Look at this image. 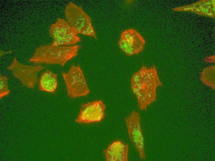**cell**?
I'll return each mask as SVG.
<instances>
[{"mask_svg": "<svg viewBox=\"0 0 215 161\" xmlns=\"http://www.w3.org/2000/svg\"><path fill=\"white\" fill-rule=\"evenodd\" d=\"M8 78L5 76L0 75V98L7 95L10 92L8 86Z\"/></svg>", "mask_w": 215, "mask_h": 161, "instance_id": "12", "label": "cell"}, {"mask_svg": "<svg viewBox=\"0 0 215 161\" xmlns=\"http://www.w3.org/2000/svg\"><path fill=\"white\" fill-rule=\"evenodd\" d=\"M145 41L137 31L128 28L121 33L118 42L120 50L126 55L132 56L142 52L144 48Z\"/></svg>", "mask_w": 215, "mask_h": 161, "instance_id": "7", "label": "cell"}, {"mask_svg": "<svg viewBox=\"0 0 215 161\" xmlns=\"http://www.w3.org/2000/svg\"><path fill=\"white\" fill-rule=\"evenodd\" d=\"M48 33L52 38L51 44L54 46L74 45L81 41L78 33L65 19L58 18L52 24Z\"/></svg>", "mask_w": 215, "mask_h": 161, "instance_id": "5", "label": "cell"}, {"mask_svg": "<svg viewBox=\"0 0 215 161\" xmlns=\"http://www.w3.org/2000/svg\"><path fill=\"white\" fill-rule=\"evenodd\" d=\"M106 107L105 104L101 100L83 104L75 121L79 123L84 124L100 122L104 118Z\"/></svg>", "mask_w": 215, "mask_h": 161, "instance_id": "9", "label": "cell"}, {"mask_svg": "<svg viewBox=\"0 0 215 161\" xmlns=\"http://www.w3.org/2000/svg\"><path fill=\"white\" fill-rule=\"evenodd\" d=\"M80 47L78 45L65 46H54L51 44L41 45L35 49L28 61L37 65L58 64L63 66L78 55Z\"/></svg>", "mask_w": 215, "mask_h": 161, "instance_id": "2", "label": "cell"}, {"mask_svg": "<svg viewBox=\"0 0 215 161\" xmlns=\"http://www.w3.org/2000/svg\"><path fill=\"white\" fill-rule=\"evenodd\" d=\"M124 120L131 141L137 151L140 157L144 159L145 158L144 140L139 113L133 111Z\"/></svg>", "mask_w": 215, "mask_h": 161, "instance_id": "8", "label": "cell"}, {"mask_svg": "<svg viewBox=\"0 0 215 161\" xmlns=\"http://www.w3.org/2000/svg\"><path fill=\"white\" fill-rule=\"evenodd\" d=\"M61 74L66 86L67 95L71 98L86 96L90 92L80 65H72L67 72Z\"/></svg>", "mask_w": 215, "mask_h": 161, "instance_id": "4", "label": "cell"}, {"mask_svg": "<svg viewBox=\"0 0 215 161\" xmlns=\"http://www.w3.org/2000/svg\"><path fill=\"white\" fill-rule=\"evenodd\" d=\"M57 76L58 74L48 69L42 72L40 78L39 89L49 93H55L58 85Z\"/></svg>", "mask_w": 215, "mask_h": 161, "instance_id": "11", "label": "cell"}, {"mask_svg": "<svg viewBox=\"0 0 215 161\" xmlns=\"http://www.w3.org/2000/svg\"><path fill=\"white\" fill-rule=\"evenodd\" d=\"M45 67L41 64L35 66L23 64L15 57L7 69L21 82L23 86L33 89L37 83L38 73Z\"/></svg>", "mask_w": 215, "mask_h": 161, "instance_id": "6", "label": "cell"}, {"mask_svg": "<svg viewBox=\"0 0 215 161\" xmlns=\"http://www.w3.org/2000/svg\"><path fill=\"white\" fill-rule=\"evenodd\" d=\"M129 146L119 140H116L103 150L107 161H127Z\"/></svg>", "mask_w": 215, "mask_h": 161, "instance_id": "10", "label": "cell"}, {"mask_svg": "<svg viewBox=\"0 0 215 161\" xmlns=\"http://www.w3.org/2000/svg\"><path fill=\"white\" fill-rule=\"evenodd\" d=\"M130 83L141 111L146 110L155 100L156 89L162 85L154 66L150 68L143 66L132 75Z\"/></svg>", "mask_w": 215, "mask_h": 161, "instance_id": "1", "label": "cell"}, {"mask_svg": "<svg viewBox=\"0 0 215 161\" xmlns=\"http://www.w3.org/2000/svg\"><path fill=\"white\" fill-rule=\"evenodd\" d=\"M64 13L67 22L78 34L97 40L92 19L82 7L70 2L65 6Z\"/></svg>", "mask_w": 215, "mask_h": 161, "instance_id": "3", "label": "cell"}]
</instances>
